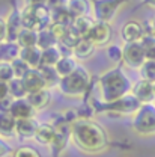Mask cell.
Listing matches in <instances>:
<instances>
[{
	"label": "cell",
	"mask_w": 155,
	"mask_h": 157,
	"mask_svg": "<svg viewBox=\"0 0 155 157\" xmlns=\"http://www.w3.org/2000/svg\"><path fill=\"white\" fill-rule=\"evenodd\" d=\"M9 112L12 113V117L15 119H23V118H33L36 110L33 109V106L29 103L27 98H18V100L12 101Z\"/></svg>",
	"instance_id": "obj_14"
},
{
	"label": "cell",
	"mask_w": 155,
	"mask_h": 157,
	"mask_svg": "<svg viewBox=\"0 0 155 157\" xmlns=\"http://www.w3.org/2000/svg\"><path fill=\"white\" fill-rule=\"evenodd\" d=\"M154 92H155V83H154Z\"/></svg>",
	"instance_id": "obj_45"
},
{
	"label": "cell",
	"mask_w": 155,
	"mask_h": 157,
	"mask_svg": "<svg viewBox=\"0 0 155 157\" xmlns=\"http://www.w3.org/2000/svg\"><path fill=\"white\" fill-rule=\"evenodd\" d=\"M142 45H143V48H145L146 59L155 60V35L146 33V35L142 38Z\"/></svg>",
	"instance_id": "obj_33"
},
{
	"label": "cell",
	"mask_w": 155,
	"mask_h": 157,
	"mask_svg": "<svg viewBox=\"0 0 155 157\" xmlns=\"http://www.w3.org/2000/svg\"><path fill=\"white\" fill-rule=\"evenodd\" d=\"M105 55L112 62L119 63L124 60V47H119L117 44H112L105 48Z\"/></svg>",
	"instance_id": "obj_34"
},
{
	"label": "cell",
	"mask_w": 155,
	"mask_h": 157,
	"mask_svg": "<svg viewBox=\"0 0 155 157\" xmlns=\"http://www.w3.org/2000/svg\"><path fill=\"white\" fill-rule=\"evenodd\" d=\"M8 38V26H6V20L0 17V44H3Z\"/></svg>",
	"instance_id": "obj_38"
},
{
	"label": "cell",
	"mask_w": 155,
	"mask_h": 157,
	"mask_svg": "<svg viewBox=\"0 0 155 157\" xmlns=\"http://www.w3.org/2000/svg\"><path fill=\"white\" fill-rule=\"evenodd\" d=\"M133 128L140 136L155 135V104H142L133 115Z\"/></svg>",
	"instance_id": "obj_5"
},
{
	"label": "cell",
	"mask_w": 155,
	"mask_h": 157,
	"mask_svg": "<svg viewBox=\"0 0 155 157\" xmlns=\"http://www.w3.org/2000/svg\"><path fill=\"white\" fill-rule=\"evenodd\" d=\"M26 98L29 100V103L33 106L35 110H42V109H45V107L50 104L51 94H50L48 88H45V89H41V91H36V92L27 94Z\"/></svg>",
	"instance_id": "obj_17"
},
{
	"label": "cell",
	"mask_w": 155,
	"mask_h": 157,
	"mask_svg": "<svg viewBox=\"0 0 155 157\" xmlns=\"http://www.w3.org/2000/svg\"><path fill=\"white\" fill-rule=\"evenodd\" d=\"M15 124H17V119L12 117L11 112L0 110V135L2 136H12L15 133Z\"/></svg>",
	"instance_id": "obj_23"
},
{
	"label": "cell",
	"mask_w": 155,
	"mask_h": 157,
	"mask_svg": "<svg viewBox=\"0 0 155 157\" xmlns=\"http://www.w3.org/2000/svg\"><path fill=\"white\" fill-rule=\"evenodd\" d=\"M140 77L143 80L152 82L155 83V60L152 59H146V62L140 67Z\"/></svg>",
	"instance_id": "obj_31"
},
{
	"label": "cell",
	"mask_w": 155,
	"mask_h": 157,
	"mask_svg": "<svg viewBox=\"0 0 155 157\" xmlns=\"http://www.w3.org/2000/svg\"><path fill=\"white\" fill-rule=\"evenodd\" d=\"M9 95L14 98V100H18V98H26L27 97V91L24 88V83H23V78H12L9 82Z\"/></svg>",
	"instance_id": "obj_30"
},
{
	"label": "cell",
	"mask_w": 155,
	"mask_h": 157,
	"mask_svg": "<svg viewBox=\"0 0 155 157\" xmlns=\"http://www.w3.org/2000/svg\"><path fill=\"white\" fill-rule=\"evenodd\" d=\"M77 67H78V63H77V60H76V58H74V55H65V56L56 63L54 68L57 70L60 77H66V76H69L71 73H74Z\"/></svg>",
	"instance_id": "obj_20"
},
{
	"label": "cell",
	"mask_w": 155,
	"mask_h": 157,
	"mask_svg": "<svg viewBox=\"0 0 155 157\" xmlns=\"http://www.w3.org/2000/svg\"><path fill=\"white\" fill-rule=\"evenodd\" d=\"M39 73L42 74V77L45 80V83H47V86L50 88H53V86H57L59 82H60V76H59L57 70L54 68V67H47V65H41L38 68Z\"/></svg>",
	"instance_id": "obj_28"
},
{
	"label": "cell",
	"mask_w": 155,
	"mask_h": 157,
	"mask_svg": "<svg viewBox=\"0 0 155 157\" xmlns=\"http://www.w3.org/2000/svg\"><path fill=\"white\" fill-rule=\"evenodd\" d=\"M5 20H6V26H8V38H6V41L8 42H17L21 30L24 29L23 20H21V11L12 9Z\"/></svg>",
	"instance_id": "obj_11"
},
{
	"label": "cell",
	"mask_w": 155,
	"mask_h": 157,
	"mask_svg": "<svg viewBox=\"0 0 155 157\" xmlns=\"http://www.w3.org/2000/svg\"><path fill=\"white\" fill-rule=\"evenodd\" d=\"M33 139L41 145H53L56 139V127L53 124H39Z\"/></svg>",
	"instance_id": "obj_15"
},
{
	"label": "cell",
	"mask_w": 155,
	"mask_h": 157,
	"mask_svg": "<svg viewBox=\"0 0 155 157\" xmlns=\"http://www.w3.org/2000/svg\"><path fill=\"white\" fill-rule=\"evenodd\" d=\"M71 139L87 153H99L109 144L104 127L92 119H77L71 124Z\"/></svg>",
	"instance_id": "obj_1"
},
{
	"label": "cell",
	"mask_w": 155,
	"mask_h": 157,
	"mask_svg": "<svg viewBox=\"0 0 155 157\" xmlns=\"http://www.w3.org/2000/svg\"><path fill=\"white\" fill-rule=\"evenodd\" d=\"M151 33L155 35V17L152 18V21H151Z\"/></svg>",
	"instance_id": "obj_43"
},
{
	"label": "cell",
	"mask_w": 155,
	"mask_h": 157,
	"mask_svg": "<svg viewBox=\"0 0 155 157\" xmlns=\"http://www.w3.org/2000/svg\"><path fill=\"white\" fill-rule=\"evenodd\" d=\"M66 3H68V0H48V8H50V11H53V9H59V8H63V6H66Z\"/></svg>",
	"instance_id": "obj_41"
},
{
	"label": "cell",
	"mask_w": 155,
	"mask_h": 157,
	"mask_svg": "<svg viewBox=\"0 0 155 157\" xmlns=\"http://www.w3.org/2000/svg\"><path fill=\"white\" fill-rule=\"evenodd\" d=\"M89 85H90L89 71L83 65H78L74 73L60 78L57 88L65 97H81L87 92Z\"/></svg>",
	"instance_id": "obj_3"
},
{
	"label": "cell",
	"mask_w": 155,
	"mask_h": 157,
	"mask_svg": "<svg viewBox=\"0 0 155 157\" xmlns=\"http://www.w3.org/2000/svg\"><path fill=\"white\" fill-rule=\"evenodd\" d=\"M95 52V44L87 38H81L80 42L72 48V55L76 59H87Z\"/></svg>",
	"instance_id": "obj_22"
},
{
	"label": "cell",
	"mask_w": 155,
	"mask_h": 157,
	"mask_svg": "<svg viewBox=\"0 0 155 157\" xmlns=\"http://www.w3.org/2000/svg\"><path fill=\"white\" fill-rule=\"evenodd\" d=\"M124 3L119 0H92V12L97 21L112 23Z\"/></svg>",
	"instance_id": "obj_7"
},
{
	"label": "cell",
	"mask_w": 155,
	"mask_h": 157,
	"mask_svg": "<svg viewBox=\"0 0 155 157\" xmlns=\"http://www.w3.org/2000/svg\"><path fill=\"white\" fill-rule=\"evenodd\" d=\"M23 26L33 30H42L51 26V11L48 6H29L24 5L21 9Z\"/></svg>",
	"instance_id": "obj_4"
},
{
	"label": "cell",
	"mask_w": 155,
	"mask_h": 157,
	"mask_svg": "<svg viewBox=\"0 0 155 157\" xmlns=\"http://www.w3.org/2000/svg\"><path fill=\"white\" fill-rule=\"evenodd\" d=\"M24 5H29V6H47L48 0H24Z\"/></svg>",
	"instance_id": "obj_42"
},
{
	"label": "cell",
	"mask_w": 155,
	"mask_h": 157,
	"mask_svg": "<svg viewBox=\"0 0 155 157\" xmlns=\"http://www.w3.org/2000/svg\"><path fill=\"white\" fill-rule=\"evenodd\" d=\"M12 78H15L12 63H11L9 60L0 59V80H3V82H11Z\"/></svg>",
	"instance_id": "obj_35"
},
{
	"label": "cell",
	"mask_w": 155,
	"mask_h": 157,
	"mask_svg": "<svg viewBox=\"0 0 155 157\" xmlns=\"http://www.w3.org/2000/svg\"><path fill=\"white\" fill-rule=\"evenodd\" d=\"M124 62L134 70H140V67L146 62V53L142 45V41L128 42L124 45Z\"/></svg>",
	"instance_id": "obj_8"
},
{
	"label": "cell",
	"mask_w": 155,
	"mask_h": 157,
	"mask_svg": "<svg viewBox=\"0 0 155 157\" xmlns=\"http://www.w3.org/2000/svg\"><path fill=\"white\" fill-rule=\"evenodd\" d=\"M140 106H142V103L137 100L133 92H130L113 103H104L102 110H105L109 113H116V115H134L140 109Z\"/></svg>",
	"instance_id": "obj_6"
},
{
	"label": "cell",
	"mask_w": 155,
	"mask_h": 157,
	"mask_svg": "<svg viewBox=\"0 0 155 157\" xmlns=\"http://www.w3.org/2000/svg\"><path fill=\"white\" fill-rule=\"evenodd\" d=\"M38 122L33 118H23V119H17L15 124V133L21 137H33L38 128Z\"/></svg>",
	"instance_id": "obj_18"
},
{
	"label": "cell",
	"mask_w": 155,
	"mask_h": 157,
	"mask_svg": "<svg viewBox=\"0 0 155 157\" xmlns=\"http://www.w3.org/2000/svg\"><path fill=\"white\" fill-rule=\"evenodd\" d=\"M98 89L102 103H113L131 92L133 85L122 68L115 67L98 78Z\"/></svg>",
	"instance_id": "obj_2"
},
{
	"label": "cell",
	"mask_w": 155,
	"mask_h": 157,
	"mask_svg": "<svg viewBox=\"0 0 155 157\" xmlns=\"http://www.w3.org/2000/svg\"><path fill=\"white\" fill-rule=\"evenodd\" d=\"M20 58L23 59V60H26L30 65V68H36L38 70L39 67H41V63H42V50L39 48L38 45L21 48Z\"/></svg>",
	"instance_id": "obj_16"
},
{
	"label": "cell",
	"mask_w": 155,
	"mask_h": 157,
	"mask_svg": "<svg viewBox=\"0 0 155 157\" xmlns=\"http://www.w3.org/2000/svg\"><path fill=\"white\" fill-rule=\"evenodd\" d=\"M12 101H14L12 97L0 100V110H2V112H9V110H11V106H12Z\"/></svg>",
	"instance_id": "obj_40"
},
{
	"label": "cell",
	"mask_w": 155,
	"mask_h": 157,
	"mask_svg": "<svg viewBox=\"0 0 155 157\" xmlns=\"http://www.w3.org/2000/svg\"><path fill=\"white\" fill-rule=\"evenodd\" d=\"M131 92L136 95V98L142 103V104H148L152 103L155 100V92H154V83L140 78L136 85H133Z\"/></svg>",
	"instance_id": "obj_12"
},
{
	"label": "cell",
	"mask_w": 155,
	"mask_h": 157,
	"mask_svg": "<svg viewBox=\"0 0 155 157\" xmlns=\"http://www.w3.org/2000/svg\"><path fill=\"white\" fill-rule=\"evenodd\" d=\"M145 2H146V5H149V6L155 8V0H145Z\"/></svg>",
	"instance_id": "obj_44"
},
{
	"label": "cell",
	"mask_w": 155,
	"mask_h": 157,
	"mask_svg": "<svg viewBox=\"0 0 155 157\" xmlns=\"http://www.w3.org/2000/svg\"><path fill=\"white\" fill-rule=\"evenodd\" d=\"M8 97H11L9 95V82L0 80V100L8 98Z\"/></svg>",
	"instance_id": "obj_39"
},
{
	"label": "cell",
	"mask_w": 155,
	"mask_h": 157,
	"mask_svg": "<svg viewBox=\"0 0 155 157\" xmlns=\"http://www.w3.org/2000/svg\"><path fill=\"white\" fill-rule=\"evenodd\" d=\"M11 63H12V68H14V74H15V77L17 78H23L32 68H30V65L26 62V60H23V59L17 58L14 59V60H11Z\"/></svg>",
	"instance_id": "obj_32"
},
{
	"label": "cell",
	"mask_w": 155,
	"mask_h": 157,
	"mask_svg": "<svg viewBox=\"0 0 155 157\" xmlns=\"http://www.w3.org/2000/svg\"><path fill=\"white\" fill-rule=\"evenodd\" d=\"M23 83H24V88H26L27 94H32V92H36V91L48 88L44 77H42V74L39 73V70H36V68H32L23 77Z\"/></svg>",
	"instance_id": "obj_13"
},
{
	"label": "cell",
	"mask_w": 155,
	"mask_h": 157,
	"mask_svg": "<svg viewBox=\"0 0 155 157\" xmlns=\"http://www.w3.org/2000/svg\"><path fill=\"white\" fill-rule=\"evenodd\" d=\"M14 157H41V154L38 153V150H35L33 147H20L14 151Z\"/></svg>",
	"instance_id": "obj_36"
},
{
	"label": "cell",
	"mask_w": 155,
	"mask_h": 157,
	"mask_svg": "<svg viewBox=\"0 0 155 157\" xmlns=\"http://www.w3.org/2000/svg\"><path fill=\"white\" fill-rule=\"evenodd\" d=\"M63 50L60 45H53L50 48H45L42 50V63L41 65H47V67H56L60 59L63 58Z\"/></svg>",
	"instance_id": "obj_21"
},
{
	"label": "cell",
	"mask_w": 155,
	"mask_h": 157,
	"mask_svg": "<svg viewBox=\"0 0 155 157\" xmlns=\"http://www.w3.org/2000/svg\"><path fill=\"white\" fill-rule=\"evenodd\" d=\"M2 45V59L3 60H14V59H17L20 56V52H21V47H20L17 42H8V41H5L3 44H0Z\"/></svg>",
	"instance_id": "obj_29"
},
{
	"label": "cell",
	"mask_w": 155,
	"mask_h": 157,
	"mask_svg": "<svg viewBox=\"0 0 155 157\" xmlns=\"http://www.w3.org/2000/svg\"><path fill=\"white\" fill-rule=\"evenodd\" d=\"M17 44H18L21 48L38 45V30L24 27V29L21 30V33H20L18 39H17Z\"/></svg>",
	"instance_id": "obj_25"
},
{
	"label": "cell",
	"mask_w": 155,
	"mask_h": 157,
	"mask_svg": "<svg viewBox=\"0 0 155 157\" xmlns=\"http://www.w3.org/2000/svg\"><path fill=\"white\" fill-rule=\"evenodd\" d=\"M11 151H12V148H11V145L3 139V137H0V157H6L11 154Z\"/></svg>",
	"instance_id": "obj_37"
},
{
	"label": "cell",
	"mask_w": 155,
	"mask_h": 157,
	"mask_svg": "<svg viewBox=\"0 0 155 157\" xmlns=\"http://www.w3.org/2000/svg\"><path fill=\"white\" fill-rule=\"evenodd\" d=\"M97 20H94L89 15H84V17H78V18H74V23H72V29L77 32L81 38H86L87 33L90 32V29L94 27Z\"/></svg>",
	"instance_id": "obj_24"
},
{
	"label": "cell",
	"mask_w": 155,
	"mask_h": 157,
	"mask_svg": "<svg viewBox=\"0 0 155 157\" xmlns=\"http://www.w3.org/2000/svg\"><path fill=\"white\" fill-rule=\"evenodd\" d=\"M66 9L69 11V14H71L74 18L84 17V15H87L89 11L92 9V2H90V0H68Z\"/></svg>",
	"instance_id": "obj_19"
},
{
	"label": "cell",
	"mask_w": 155,
	"mask_h": 157,
	"mask_svg": "<svg viewBox=\"0 0 155 157\" xmlns=\"http://www.w3.org/2000/svg\"><path fill=\"white\" fill-rule=\"evenodd\" d=\"M86 38L92 41L95 44V47H102L107 45L112 39V26L110 23H104V21H95L94 27L90 29V32L87 33Z\"/></svg>",
	"instance_id": "obj_9"
},
{
	"label": "cell",
	"mask_w": 155,
	"mask_h": 157,
	"mask_svg": "<svg viewBox=\"0 0 155 157\" xmlns=\"http://www.w3.org/2000/svg\"><path fill=\"white\" fill-rule=\"evenodd\" d=\"M51 23L63 24V26H72L74 17L69 14V11L66 9V6H63V8H59V9H53L51 11Z\"/></svg>",
	"instance_id": "obj_27"
},
{
	"label": "cell",
	"mask_w": 155,
	"mask_h": 157,
	"mask_svg": "<svg viewBox=\"0 0 155 157\" xmlns=\"http://www.w3.org/2000/svg\"><path fill=\"white\" fill-rule=\"evenodd\" d=\"M145 29H143V24L140 21L136 20H130L127 21L122 29H120V38L125 44L128 42H137V41H142V38L145 36Z\"/></svg>",
	"instance_id": "obj_10"
},
{
	"label": "cell",
	"mask_w": 155,
	"mask_h": 157,
	"mask_svg": "<svg viewBox=\"0 0 155 157\" xmlns=\"http://www.w3.org/2000/svg\"><path fill=\"white\" fill-rule=\"evenodd\" d=\"M57 39L53 35L51 29L50 27H45L42 30H38V47L41 50H45V48H50L53 45H57Z\"/></svg>",
	"instance_id": "obj_26"
}]
</instances>
